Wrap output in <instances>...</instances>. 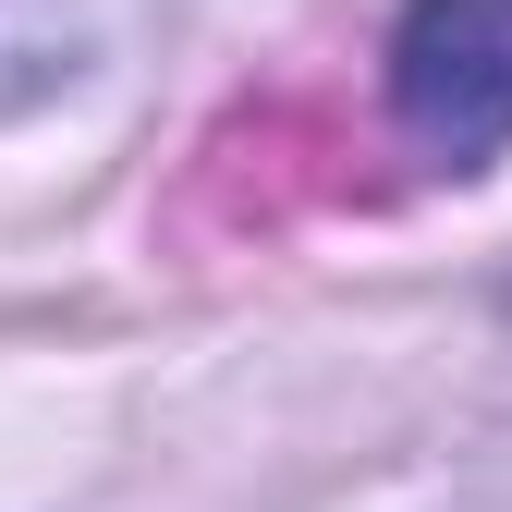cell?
<instances>
[{
	"mask_svg": "<svg viewBox=\"0 0 512 512\" xmlns=\"http://www.w3.org/2000/svg\"><path fill=\"white\" fill-rule=\"evenodd\" d=\"M391 122L439 171H488L512 147V0H403Z\"/></svg>",
	"mask_w": 512,
	"mask_h": 512,
	"instance_id": "cell-1",
	"label": "cell"
}]
</instances>
